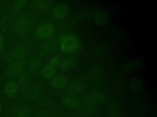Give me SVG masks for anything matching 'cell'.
Returning <instances> with one entry per match:
<instances>
[{"label":"cell","mask_w":157,"mask_h":117,"mask_svg":"<svg viewBox=\"0 0 157 117\" xmlns=\"http://www.w3.org/2000/svg\"><path fill=\"white\" fill-rule=\"evenodd\" d=\"M85 102L89 105H96L104 103L106 99V96L99 90H91L84 96Z\"/></svg>","instance_id":"1"},{"label":"cell","mask_w":157,"mask_h":117,"mask_svg":"<svg viewBox=\"0 0 157 117\" xmlns=\"http://www.w3.org/2000/svg\"><path fill=\"white\" fill-rule=\"evenodd\" d=\"M79 41L78 39L71 35H66L61 38V48L65 51H74L79 47Z\"/></svg>","instance_id":"2"},{"label":"cell","mask_w":157,"mask_h":117,"mask_svg":"<svg viewBox=\"0 0 157 117\" xmlns=\"http://www.w3.org/2000/svg\"><path fill=\"white\" fill-rule=\"evenodd\" d=\"M24 64L25 60L23 58L13 62L5 71L3 75V78L4 79H9L19 74V73L22 71Z\"/></svg>","instance_id":"3"},{"label":"cell","mask_w":157,"mask_h":117,"mask_svg":"<svg viewBox=\"0 0 157 117\" xmlns=\"http://www.w3.org/2000/svg\"><path fill=\"white\" fill-rule=\"evenodd\" d=\"M27 51V48L25 45H19L12 49L7 54L6 60L8 62L13 63L23 59Z\"/></svg>","instance_id":"4"},{"label":"cell","mask_w":157,"mask_h":117,"mask_svg":"<svg viewBox=\"0 0 157 117\" xmlns=\"http://www.w3.org/2000/svg\"><path fill=\"white\" fill-rule=\"evenodd\" d=\"M31 20L29 16L23 15L19 17L15 23L14 29L17 34L22 35L25 34L29 29Z\"/></svg>","instance_id":"5"},{"label":"cell","mask_w":157,"mask_h":117,"mask_svg":"<svg viewBox=\"0 0 157 117\" xmlns=\"http://www.w3.org/2000/svg\"><path fill=\"white\" fill-rule=\"evenodd\" d=\"M32 112L26 105H20L14 107L9 112L8 117H31Z\"/></svg>","instance_id":"6"},{"label":"cell","mask_w":157,"mask_h":117,"mask_svg":"<svg viewBox=\"0 0 157 117\" xmlns=\"http://www.w3.org/2000/svg\"><path fill=\"white\" fill-rule=\"evenodd\" d=\"M54 32V27L50 23L40 24L36 29V34L42 38L50 37Z\"/></svg>","instance_id":"7"},{"label":"cell","mask_w":157,"mask_h":117,"mask_svg":"<svg viewBox=\"0 0 157 117\" xmlns=\"http://www.w3.org/2000/svg\"><path fill=\"white\" fill-rule=\"evenodd\" d=\"M69 11V9L66 3L59 2L55 5L53 10V14L57 18L61 19L68 14Z\"/></svg>","instance_id":"8"},{"label":"cell","mask_w":157,"mask_h":117,"mask_svg":"<svg viewBox=\"0 0 157 117\" xmlns=\"http://www.w3.org/2000/svg\"><path fill=\"white\" fill-rule=\"evenodd\" d=\"M62 104L69 108H74L79 105L78 99L73 96H65L61 98Z\"/></svg>","instance_id":"9"},{"label":"cell","mask_w":157,"mask_h":117,"mask_svg":"<svg viewBox=\"0 0 157 117\" xmlns=\"http://www.w3.org/2000/svg\"><path fill=\"white\" fill-rule=\"evenodd\" d=\"M86 87V85L85 83H83L80 79H76L69 84L67 87V90L71 93H77L81 92L85 90Z\"/></svg>","instance_id":"10"},{"label":"cell","mask_w":157,"mask_h":117,"mask_svg":"<svg viewBox=\"0 0 157 117\" xmlns=\"http://www.w3.org/2000/svg\"><path fill=\"white\" fill-rule=\"evenodd\" d=\"M67 82V77L63 75H57L54 76L51 81L52 86L55 88H61Z\"/></svg>","instance_id":"11"},{"label":"cell","mask_w":157,"mask_h":117,"mask_svg":"<svg viewBox=\"0 0 157 117\" xmlns=\"http://www.w3.org/2000/svg\"><path fill=\"white\" fill-rule=\"evenodd\" d=\"M18 85L14 82H7L4 87V92L9 97H13L17 93Z\"/></svg>","instance_id":"12"},{"label":"cell","mask_w":157,"mask_h":117,"mask_svg":"<svg viewBox=\"0 0 157 117\" xmlns=\"http://www.w3.org/2000/svg\"><path fill=\"white\" fill-rule=\"evenodd\" d=\"M144 82L139 77H134L131 79L130 82V88L132 91L135 92H138L143 88Z\"/></svg>","instance_id":"13"},{"label":"cell","mask_w":157,"mask_h":117,"mask_svg":"<svg viewBox=\"0 0 157 117\" xmlns=\"http://www.w3.org/2000/svg\"><path fill=\"white\" fill-rule=\"evenodd\" d=\"M94 19L95 21L99 24L105 23L109 19V16L106 13L102 11H98L94 13Z\"/></svg>","instance_id":"14"},{"label":"cell","mask_w":157,"mask_h":117,"mask_svg":"<svg viewBox=\"0 0 157 117\" xmlns=\"http://www.w3.org/2000/svg\"><path fill=\"white\" fill-rule=\"evenodd\" d=\"M142 61L139 58H136L131 62L127 63L123 66V70L125 71H130L136 67H139L142 65Z\"/></svg>","instance_id":"15"},{"label":"cell","mask_w":157,"mask_h":117,"mask_svg":"<svg viewBox=\"0 0 157 117\" xmlns=\"http://www.w3.org/2000/svg\"><path fill=\"white\" fill-rule=\"evenodd\" d=\"M55 73V66L50 65V63L46 65L43 69H42V73L44 76L45 77H52Z\"/></svg>","instance_id":"16"},{"label":"cell","mask_w":157,"mask_h":117,"mask_svg":"<svg viewBox=\"0 0 157 117\" xmlns=\"http://www.w3.org/2000/svg\"><path fill=\"white\" fill-rule=\"evenodd\" d=\"M54 3L53 0H37L34 1V6L39 8H46L51 6Z\"/></svg>","instance_id":"17"},{"label":"cell","mask_w":157,"mask_h":117,"mask_svg":"<svg viewBox=\"0 0 157 117\" xmlns=\"http://www.w3.org/2000/svg\"><path fill=\"white\" fill-rule=\"evenodd\" d=\"M75 64V60L71 58H67L61 62L60 66L62 68L64 69H67L72 68L73 66H74Z\"/></svg>","instance_id":"18"},{"label":"cell","mask_w":157,"mask_h":117,"mask_svg":"<svg viewBox=\"0 0 157 117\" xmlns=\"http://www.w3.org/2000/svg\"><path fill=\"white\" fill-rule=\"evenodd\" d=\"M28 82V76L25 71H21L18 74V83L21 87L25 86Z\"/></svg>","instance_id":"19"},{"label":"cell","mask_w":157,"mask_h":117,"mask_svg":"<svg viewBox=\"0 0 157 117\" xmlns=\"http://www.w3.org/2000/svg\"><path fill=\"white\" fill-rule=\"evenodd\" d=\"M40 59L37 57L33 58L29 62V67L31 69H36L40 66Z\"/></svg>","instance_id":"20"},{"label":"cell","mask_w":157,"mask_h":117,"mask_svg":"<svg viewBox=\"0 0 157 117\" xmlns=\"http://www.w3.org/2000/svg\"><path fill=\"white\" fill-rule=\"evenodd\" d=\"M35 117H52L50 112L45 110H38L35 114Z\"/></svg>","instance_id":"21"},{"label":"cell","mask_w":157,"mask_h":117,"mask_svg":"<svg viewBox=\"0 0 157 117\" xmlns=\"http://www.w3.org/2000/svg\"><path fill=\"white\" fill-rule=\"evenodd\" d=\"M26 1L25 0H17L15 2L14 5H13V10L15 11H18L19 9H20L26 3Z\"/></svg>","instance_id":"22"},{"label":"cell","mask_w":157,"mask_h":117,"mask_svg":"<svg viewBox=\"0 0 157 117\" xmlns=\"http://www.w3.org/2000/svg\"><path fill=\"white\" fill-rule=\"evenodd\" d=\"M54 47V43L52 41H48L45 43L42 48V50L44 52H48L50 51L52 49H53Z\"/></svg>","instance_id":"23"},{"label":"cell","mask_w":157,"mask_h":117,"mask_svg":"<svg viewBox=\"0 0 157 117\" xmlns=\"http://www.w3.org/2000/svg\"><path fill=\"white\" fill-rule=\"evenodd\" d=\"M101 69V66L100 65H97V66H94L93 68H91L89 71V73H88V74L91 75V76H93V75H95L97 73H98Z\"/></svg>","instance_id":"24"},{"label":"cell","mask_w":157,"mask_h":117,"mask_svg":"<svg viewBox=\"0 0 157 117\" xmlns=\"http://www.w3.org/2000/svg\"><path fill=\"white\" fill-rule=\"evenodd\" d=\"M59 63V57L58 56L53 57L50 61V64L55 66L56 65H58Z\"/></svg>","instance_id":"25"},{"label":"cell","mask_w":157,"mask_h":117,"mask_svg":"<svg viewBox=\"0 0 157 117\" xmlns=\"http://www.w3.org/2000/svg\"><path fill=\"white\" fill-rule=\"evenodd\" d=\"M4 46V40L2 36H0V51H1Z\"/></svg>","instance_id":"26"},{"label":"cell","mask_w":157,"mask_h":117,"mask_svg":"<svg viewBox=\"0 0 157 117\" xmlns=\"http://www.w3.org/2000/svg\"><path fill=\"white\" fill-rule=\"evenodd\" d=\"M109 117H120V116H119L118 114H117V113H113L110 114V115L109 116Z\"/></svg>","instance_id":"27"},{"label":"cell","mask_w":157,"mask_h":117,"mask_svg":"<svg viewBox=\"0 0 157 117\" xmlns=\"http://www.w3.org/2000/svg\"><path fill=\"white\" fill-rule=\"evenodd\" d=\"M1 10H2V6L0 5V13L1 12Z\"/></svg>","instance_id":"28"},{"label":"cell","mask_w":157,"mask_h":117,"mask_svg":"<svg viewBox=\"0 0 157 117\" xmlns=\"http://www.w3.org/2000/svg\"><path fill=\"white\" fill-rule=\"evenodd\" d=\"M1 106L0 105V112H1Z\"/></svg>","instance_id":"29"}]
</instances>
